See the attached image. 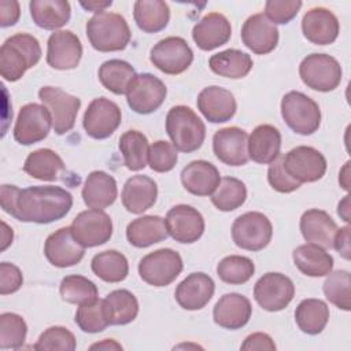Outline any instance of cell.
Instances as JSON below:
<instances>
[{"label":"cell","instance_id":"obj_1","mask_svg":"<svg viewBox=\"0 0 351 351\" xmlns=\"http://www.w3.org/2000/svg\"><path fill=\"white\" fill-rule=\"evenodd\" d=\"M1 208L22 222L51 223L67 215L73 206V196L60 186L1 185Z\"/></svg>","mask_w":351,"mask_h":351},{"label":"cell","instance_id":"obj_2","mask_svg":"<svg viewBox=\"0 0 351 351\" xmlns=\"http://www.w3.org/2000/svg\"><path fill=\"white\" fill-rule=\"evenodd\" d=\"M41 59L38 40L27 33L8 37L0 48V73L5 81L15 82Z\"/></svg>","mask_w":351,"mask_h":351},{"label":"cell","instance_id":"obj_3","mask_svg":"<svg viewBox=\"0 0 351 351\" xmlns=\"http://www.w3.org/2000/svg\"><path fill=\"white\" fill-rule=\"evenodd\" d=\"M86 37L96 51L114 52L128 47L132 33L122 15L101 11L86 22Z\"/></svg>","mask_w":351,"mask_h":351},{"label":"cell","instance_id":"obj_4","mask_svg":"<svg viewBox=\"0 0 351 351\" xmlns=\"http://www.w3.org/2000/svg\"><path fill=\"white\" fill-rule=\"evenodd\" d=\"M166 132L176 149L193 152L206 138V126L197 114L186 106H174L166 115Z\"/></svg>","mask_w":351,"mask_h":351},{"label":"cell","instance_id":"obj_5","mask_svg":"<svg viewBox=\"0 0 351 351\" xmlns=\"http://www.w3.org/2000/svg\"><path fill=\"white\" fill-rule=\"evenodd\" d=\"M281 115L284 122L295 133L313 134L321 125V110L307 95L291 90L281 100Z\"/></svg>","mask_w":351,"mask_h":351},{"label":"cell","instance_id":"obj_6","mask_svg":"<svg viewBox=\"0 0 351 351\" xmlns=\"http://www.w3.org/2000/svg\"><path fill=\"white\" fill-rule=\"evenodd\" d=\"M299 75L304 85L318 92H330L341 82V66L330 55H307L299 66Z\"/></svg>","mask_w":351,"mask_h":351},{"label":"cell","instance_id":"obj_7","mask_svg":"<svg viewBox=\"0 0 351 351\" xmlns=\"http://www.w3.org/2000/svg\"><path fill=\"white\" fill-rule=\"evenodd\" d=\"M181 255L171 248H160L147 254L138 262V274L143 281L152 287L171 284L182 271Z\"/></svg>","mask_w":351,"mask_h":351},{"label":"cell","instance_id":"obj_8","mask_svg":"<svg viewBox=\"0 0 351 351\" xmlns=\"http://www.w3.org/2000/svg\"><path fill=\"white\" fill-rule=\"evenodd\" d=\"M273 226L270 219L258 211H248L237 217L232 225L234 244L247 251H261L270 243Z\"/></svg>","mask_w":351,"mask_h":351},{"label":"cell","instance_id":"obj_9","mask_svg":"<svg viewBox=\"0 0 351 351\" xmlns=\"http://www.w3.org/2000/svg\"><path fill=\"white\" fill-rule=\"evenodd\" d=\"M38 97L52 117V128L56 134L62 136L74 128L81 107V100L77 96L56 86H43L38 90Z\"/></svg>","mask_w":351,"mask_h":351},{"label":"cell","instance_id":"obj_10","mask_svg":"<svg viewBox=\"0 0 351 351\" xmlns=\"http://www.w3.org/2000/svg\"><path fill=\"white\" fill-rule=\"evenodd\" d=\"M149 60L162 73L177 75L191 66L193 52L182 37L170 36L152 47Z\"/></svg>","mask_w":351,"mask_h":351},{"label":"cell","instance_id":"obj_11","mask_svg":"<svg viewBox=\"0 0 351 351\" xmlns=\"http://www.w3.org/2000/svg\"><path fill=\"white\" fill-rule=\"evenodd\" d=\"M285 171L299 184L315 182L325 176L326 159L315 148L299 145L282 155Z\"/></svg>","mask_w":351,"mask_h":351},{"label":"cell","instance_id":"obj_12","mask_svg":"<svg viewBox=\"0 0 351 351\" xmlns=\"http://www.w3.org/2000/svg\"><path fill=\"white\" fill-rule=\"evenodd\" d=\"M166 95L167 89L162 80L149 73H143L137 74L129 85L126 101L134 112L147 115L162 106Z\"/></svg>","mask_w":351,"mask_h":351},{"label":"cell","instance_id":"obj_13","mask_svg":"<svg viewBox=\"0 0 351 351\" xmlns=\"http://www.w3.org/2000/svg\"><path fill=\"white\" fill-rule=\"evenodd\" d=\"M295 296V285L289 277L281 273L263 274L254 287L256 303L266 311L285 308Z\"/></svg>","mask_w":351,"mask_h":351},{"label":"cell","instance_id":"obj_14","mask_svg":"<svg viewBox=\"0 0 351 351\" xmlns=\"http://www.w3.org/2000/svg\"><path fill=\"white\" fill-rule=\"evenodd\" d=\"M121 121L122 112L118 104L107 97H97L89 103L84 114L82 125L89 137L103 140L118 129Z\"/></svg>","mask_w":351,"mask_h":351},{"label":"cell","instance_id":"obj_15","mask_svg":"<svg viewBox=\"0 0 351 351\" xmlns=\"http://www.w3.org/2000/svg\"><path fill=\"white\" fill-rule=\"evenodd\" d=\"M52 126V117L45 106L37 103L25 104L18 114L14 126V138L22 145H30L44 140Z\"/></svg>","mask_w":351,"mask_h":351},{"label":"cell","instance_id":"obj_16","mask_svg":"<svg viewBox=\"0 0 351 351\" xmlns=\"http://www.w3.org/2000/svg\"><path fill=\"white\" fill-rule=\"evenodd\" d=\"M74 237L86 248L107 243L112 234V221L103 210L81 211L71 223Z\"/></svg>","mask_w":351,"mask_h":351},{"label":"cell","instance_id":"obj_17","mask_svg":"<svg viewBox=\"0 0 351 351\" xmlns=\"http://www.w3.org/2000/svg\"><path fill=\"white\" fill-rule=\"evenodd\" d=\"M44 254L51 265L56 267H70L81 262L85 255V247L74 237L71 226H66L47 237Z\"/></svg>","mask_w":351,"mask_h":351},{"label":"cell","instance_id":"obj_18","mask_svg":"<svg viewBox=\"0 0 351 351\" xmlns=\"http://www.w3.org/2000/svg\"><path fill=\"white\" fill-rule=\"evenodd\" d=\"M165 222L169 234L182 244L197 241L204 232L203 215L188 204H177L171 207L166 214Z\"/></svg>","mask_w":351,"mask_h":351},{"label":"cell","instance_id":"obj_19","mask_svg":"<svg viewBox=\"0 0 351 351\" xmlns=\"http://www.w3.org/2000/svg\"><path fill=\"white\" fill-rule=\"evenodd\" d=\"M82 56V44L70 30L52 33L47 43V63L56 70L75 69Z\"/></svg>","mask_w":351,"mask_h":351},{"label":"cell","instance_id":"obj_20","mask_svg":"<svg viewBox=\"0 0 351 351\" xmlns=\"http://www.w3.org/2000/svg\"><path fill=\"white\" fill-rule=\"evenodd\" d=\"M248 134L237 126L223 128L213 137V151L215 156L228 166H243L248 162Z\"/></svg>","mask_w":351,"mask_h":351},{"label":"cell","instance_id":"obj_21","mask_svg":"<svg viewBox=\"0 0 351 351\" xmlns=\"http://www.w3.org/2000/svg\"><path fill=\"white\" fill-rule=\"evenodd\" d=\"M243 44L256 55L271 52L278 44V29L263 12L254 14L241 27Z\"/></svg>","mask_w":351,"mask_h":351},{"label":"cell","instance_id":"obj_22","mask_svg":"<svg viewBox=\"0 0 351 351\" xmlns=\"http://www.w3.org/2000/svg\"><path fill=\"white\" fill-rule=\"evenodd\" d=\"M196 104L204 118L213 123H223L230 121L237 108L233 93L217 85L204 88L199 93Z\"/></svg>","mask_w":351,"mask_h":351},{"label":"cell","instance_id":"obj_23","mask_svg":"<svg viewBox=\"0 0 351 351\" xmlns=\"http://www.w3.org/2000/svg\"><path fill=\"white\" fill-rule=\"evenodd\" d=\"M215 284L206 273H191L176 288L177 303L185 310H200L213 298Z\"/></svg>","mask_w":351,"mask_h":351},{"label":"cell","instance_id":"obj_24","mask_svg":"<svg viewBox=\"0 0 351 351\" xmlns=\"http://www.w3.org/2000/svg\"><path fill=\"white\" fill-rule=\"evenodd\" d=\"M303 36L313 44H332L340 32L336 15L324 7H315L307 11L302 19Z\"/></svg>","mask_w":351,"mask_h":351},{"label":"cell","instance_id":"obj_25","mask_svg":"<svg viewBox=\"0 0 351 351\" xmlns=\"http://www.w3.org/2000/svg\"><path fill=\"white\" fill-rule=\"evenodd\" d=\"M251 302L244 295L236 292L221 296L213 310L214 322L221 328L230 330L245 326L251 318Z\"/></svg>","mask_w":351,"mask_h":351},{"label":"cell","instance_id":"obj_26","mask_svg":"<svg viewBox=\"0 0 351 351\" xmlns=\"http://www.w3.org/2000/svg\"><path fill=\"white\" fill-rule=\"evenodd\" d=\"M232 27L228 18L219 12L204 15L192 29V38L203 51H213L230 40Z\"/></svg>","mask_w":351,"mask_h":351},{"label":"cell","instance_id":"obj_27","mask_svg":"<svg viewBox=\"0 0 351 351\" xmlns=\"http://www.w3.org/2000/svg\"><path fill=\"white\" fill-rule=\"evenodd\" d=\"M158 186L148 176H133L128 178L122 189V204L132 214H141L156 202Z\"/></svg>","mask_w":351,"mask_h":351},{"label":"cell","instance_id":"obj_28","mask_svg":"<svg viewBox=\"0 0 351 351\" xmlns=\"http://www.w3.org/2000/svg\"><path fill=\"white\" fill-rule=\"evenodd\" d=\"M336 230V222L324 210H307L300 218V232L304 240L307 243L319 245L324 250L332 248Z\"/></svg>","mask_w":351,"mask_h":351},{"label":"cell","instance_id":"obj_29","mask_svg":"<svg viewBox=\"0 0 351 351\" xmlns=\"http://www.w3.org/2000/svg\"><path fill=\"white\" fill-rule=\"evenodd\" d=\"M221 181L218 169L207 160H193L181 171L184 188L196 196H208L217 189Z\"/></svg>","mask_w":351,"mask_h":351},{"label":"cell","instance_id":"obj_30","mask_svg":"<svg viewBox=\"0 0 351 351\" xmlns=\"http://www.w3.org/2000/svg\"><path fill=\"white\" fill-rule=\"evenodd\" d=\"M281 134L273 125H259L248 136V158L261 165H269L280 155Z\"/></svg>","mask_w":351,"mask_h":351},{"label":"cell","instance_id":"obj_31","mask_svg":"<svg viewBox=\"0 0 351 351\" xmlns=\"http://www.w3.org/2000/svg\"><path fill=\"white\" fill-rule=\"evenodd\" d=\"M117 195V181L106 171L95 170L86 177L82 188V199L89 208L103 210L115 202Z\"/></svg>","mask_w":351,"mask_h":351},{"label":"cell","instance_id":"obj_32","mask_svg":"<svg viewBox=\"0 0 351 351\" xmlns=\"http://www.w3.org/2000/svg\"><path fill=\"white\" fill-rule=\"evenodd\" d=\"M169 236L166 222L158 215H144L133 219L126 228L128 241L137 248H145L166 240Z\"/></svg>","mask_w":351,"mask_h":351},{"label":"cell","instance_id":"obj_33","mask_svg":"<svg viewBox=\"0 0 351 351\" xmlns=\"http://www.w3.org/2000/svg\"><path fill=\"white\" fill-rule=\"evenodd\" d=\"M295 266L308 277L328 276L333 269V258L322 247L307 243L292 252Z\"/></svg>","mask_w":351,"mask_h":351},{"label":"cell","instance_id":"obj_34","mask_svg":"<svg viewBox=\"0 0 351 351\" xmlns=\"http://www.w3.org/2000/svg\"><path fill=\"white\" fill-rule=\"evenodd\" d=\"M29 8L33 22L45 30L64 26L71 16L70 3L66 0H32Z\"/></svg>","mask_w":351,"mask_h":351},{"label":"cell","instance_id":"obj_35","mask_svg":"<svg viewBox=\"0 0 351 351\" xmlns=\"http://www.w3.org/2000/svg\"><path fill=\"white\" fill-rule=\"evenodd\" d=\"M104 315L108 325H126L138 314V302L128 289H115L103 299Z\"/></svg>","mask_w":351,"mask_h":351},{"label":"cell","instance_id":"obj_36","mask_svg":"<svg viewBox=\"0 0 351 351\" xmlns=\"http://www.w3.org/2000/svg\"><path fill=\"white\" fill-rule=\"evenodd\" d=\"M134 22L145 33L163 30L170 19L167 3L162 0H137L133 8Z\"/></svg>","mask_w":351,"mask_h":351},{"label":"cell","instance_id":"obj_37","mask_svg":"<svg viewBox=\"0 0 351 351\" xmlns=\"http://www.w3.org/2000/svg\"><path fill=\"white\" fill-rule=\"evenodd\" d=\"M208 66L211 71L225 78H243L245 77L254 63L248 53L239 49H225L213 55L208 60Z\"/></svg>","mask_w":351,"mask_h":351},{"label":"cell","instance_id":"obj_38","mask_svg":"<svg viewBox=\"0 0 351 351\" xmlns=\"http://www.w3.org/2000/svg\"><path fill=\"white\" fill-rule=\"evenodd\" d=\"M329 319V307L321 299H304L295 310V321L299 329L307 335L321 333Z\"/></svg>","mask_w":351,"mask_h":351},{"label":"cell","instance_id":"obj_39","mask_svg":"<svg viewBox=\"0 0 351 351\" xmlns=\"http://www.w3.org/2000/svg\"><path fill=\"white\" fill-rule=\"evenodd\" d=\"M63 167L64 163L55 151L49 148H40L27 155L23 171L41 181H55Z\"/></svg>","mask_w":351,"mask_h":351},{"label":"cell","instance_id":"obj_40","mask_svg":"<svg viewBox=\"0 0 351 351\" xmlns=\"http://www.w3.org/2000/svg\"><path fill=\"white\" fill-rule=\"evenodd\" d=\"M97 75L107 90L115 95H125L137 74L130 63L121 59H110L99 67Z\"/></svg>","mask_w":351,"mask_h":351},{"label":"cell","instance_id":"obj_41","mask_svg":"<svg viewBox=\"0 0 351 351\" xmlns=\"http://www.w3.org/2000/svg\"><path fill=\"white\" fill-rule=\"evenodd\" d=\"M92 271L106 282H119L128 277L129 263L123 254L108 250L96 254L90 262Z\"/></svg>","mask_w":351,"mask_h":351},{"label":"cell","instance_id":"obj_42","mask_svg":"<svg viewBox=\"0 0 351 351\" xmlns=\"http://www.w3.org/2000/svg\"><path fill=\"white\" fill-rule=\"evenodd\" d=\"M148 149V140L138 130H128L119 137V151L123 155V163L132 171H138L147 166Z\"/></svg>","mask_w":351,"mask_h":351},{"label":"cell","instance_id":"obj_43","mask_svg":"<svg viewBox=\"0 0 351 351\" xmlns=\"http://www.w3.org/2000/svg\"><path fill=\"white\" fill-rule=\"evenodd\" d=\"M247 188L244 182L234 177L221 178L217 189L211 195L213 204L221 211H233L244 204Z\"/></svg>","mask_w":351,"mask_h":351},{"label":"cell","instance_id":"obj_44","mask_svg":"<svg viewBox=\"0 0 351 351\" xmlns=\"http://www.w3.org/2000/svg\"><path fill=\"white\" fill-rule=\"evenodd\" d=\"M59 292L64 302L78 306L96 300L99 293L93 281L78 274L64 277L60 282Z\"/></svg>","mask_w":351,"mask_h":351},{"label":"cell","instance_id":"obj_45","mask_svg":"<svg viewBox=\"0 0 351 351\" xmlns=\"http://www.w3.org/2000/svg\"><path fill=\"white\" fill-rule=\"evenodd\" d=\"M255 271L254 262L241 255H229L217 265L218 277L230 285H240L247 282Z\"/></svg>","mask_w":351,"mask_h":351},{"label":"cell","instance_id":"obj_46","mask_svg":"<svg viewBox=\"0 0 351 351\" xmlns=\"http://www.w3.org/2000/svg\"><path fill=\"white\" fill-rule=\"evenodd\" d=\"M350 271L336 270L328 274L324 282V293L326 299L336 307L350 311L351 308V292H350Z\"/></svg>","mask_w":351,"mask_h":351},{"label":"cell","instance_id":"obj_47","mask_svg":"<svg viewBox=\"0 0 351 351\" xmlns=\"http://www.w3.org/2000/svg\"><path fill=\"white\" fill-rule=\"evenodd\" d=\"M27 325L25 319L15 313H3L0 315V348H21L26 340Z\"/></svg>","mask_w":351,"mask_h":351},{"label":"cell","instance_id":"obj_48","mask_svg":"<svg viewBox=\"0 0 351 351\" xmlns=\"http://www.w3.org/2000/svg\"><path fill=\"white\" fill-rule=\"evenodd\" d=\"M75 324L86 333H99L104 330L108 326V322L104 315L103 299L80 304L75 313Z\"/></svg>","mask_w":351,"mask_h":351},{"label":"cell","instance_id":"obj_49","mask_svg":"<svg viewBox=\"0 0 351 351\" xmlns=\"http://www.w3.org/2000/svg\"><path fill=\"white\" fill-rule=\"evenodd\" d=\"M77 347L74 335L63 326H51L44 330L37 343L34 344V350L49 351V350H60V351H74Z\"/></svg>","mask_w":351,"mask_h":351},{"label":"cell","instance_id":"obj_50","mask_svg":"<svg viewBox=\"0 0 351 351\" xmlns=\"http://www.w3.org/2000/svg\"><path fill=\"white\" fill-rule=\"evenodd\" d=\"M178 160L176 147L165 140H158L148 149V165L154 171L166 173L174 169Z\"/></svg>","mask_w":351,"mask_h":351},{"label":"cell","instance_id":"obj_51","mask_svg":"<svg viewBox=\"0 0 351 351\" xmlns=\"http://www.w3.org/2000/svg\"><path fill=\"white\" fill-rule=\"evenodd\" d=\"M302 4L299 0H269L265 4V15L274 25H285L298 15Z\"/></svg>","mask_w":351,"mask_h":351},{"label":"cell","instance_id":"obj_52","mask_svg":"<svg viewBox=\"0 0 351 351\" xmlns=\"http://www.w3.org/2000/svg\"><path fill=\"white\" fill-rule=\"evenodd\" d=\"M267 181L273 189L281 193L293 192L302 185L285 171L282 165V155H278V158L270 163L267 170Z\"/></svg>","mask_w":351,"mask_h":351},{"label":"cell","instance_id":"obj_53","mask_svg":"<svg viewBox=\"0 0 351 351\" xmlns=\"http://www.w3.org/2000/svg\"><path fill=\"white\" fill-rule=\"evenodd\" d=\"M23 284V277L19 270L12 263L1 262L0 263V293L8 295L16 292Z\"/></svg>","mask_w":351,"mask_h":351},{"label":"cell","instance_id":"obj_54","mask_svg":"<svg viewBox=\"0 0 351 351\" xmlns=\"http://www.w3.org/2000/svg\"><path fill=\"white\" fill-rule=\"evenodd\" d=\"M21 15L19 3L15 0H1L0 1V26L7 27L18 22Z\"/></svg>","mask_w":351,"mask_h":351},{"label":"cell","instance_id":"obj_55","mask_svg":"<svg viewBox=\"0 0 351 351\" xmlns=\"http://www.w3.org/2000/svg\"><path fill=\"white\" fill-rule=\"evenodd\" d=\"M241 350H276V344L271 337L266 333L256 332L245 337L244 343L241 344Z\"/></svg>","mask_w":351,"mask_h":351},{"label":"cell","instance_id":"obj_56","mask_svg":"<svg viewBox=\"0 0 351 351\" xmlns=\"http://www.w3.org/2000/svg\"><path fill=\"white\" fill-rule=\"evenodd\" d=\"M332 248H335L344 259H350V252H351L350 226H343L336 230Z\"/></svg>","mask_w":351,"mask_h":351},{"label":"cell","instance_id":"obj_57","mask_svg":"<svg viewBox=\"0 0 351 351\" xmlns=\"http://www.w3.org/2000/svg\"><path fill=\"white\" fill-rule=\"evenodd\" d=\"M81 4V7H84L86 11H92V12H101V11H104V8L106 7H110L111 4H112V1L111 0H107V1H95V0H92V1H81L80 3Z\"/></svg>","mask_w":351,"mask_h":351},{"label":"cell","instance_id":"obj_58","mask_svg":"<svg viewBox=\"0 0 351 351\" xmlns=\"http://www.w3.org/2000/svg\"><path fill=\"white\" fill-rule=\"evenodd\" d=\"M337 214L346 221L350 222V196H344V199L337 206Z\"/></svg>","mask_w":351,"mask_h":351},{"label":"cell","instance_id":"obj_59","mask_svg":"<svg viewBox=\"0 0 351 351\" xmlns=\"http://www.w3.org/2000/svg\"><path fill=\"white\" fill-rule=\"evenodd\" d=\"M95 348H99V350H122V346L118 344L117 341H114L112 339H104V341L90 346V350H95Z\"/></svg>","mask_w":351,"mask_h":351},{"label":"cell","instance_id":"obj_60","mask_svg":"<svg viewBox=\"0 0 351 351\" xmlns=\"http://www.w3.org/2000/svg\"><path fill=\"white\" fill-rule=\"evenodd\" d=\"M3 225V244H1V251H4L11 243H12V239H14V233H12V229L8 228V225L5 222H1Z\"/></svg>","mask_w":351,"mask_h":351},{"label":"cell","instance_id":"obj_61","mask_svg":"<svg viewBox=\"0 0 351 351\" xmlns=\"http://www.w3.org/2000/svg\"><path fill=\"white\" fill-rule=\"evenodd\" d=\"M350 162H347L346 165H344V167L341 169V171H340V174H339V182H340V185L346 189V191H348L350 189V180H348V174H350Z\"/></svg>","mask_w":351,"mask_h":351}]
</instances>
